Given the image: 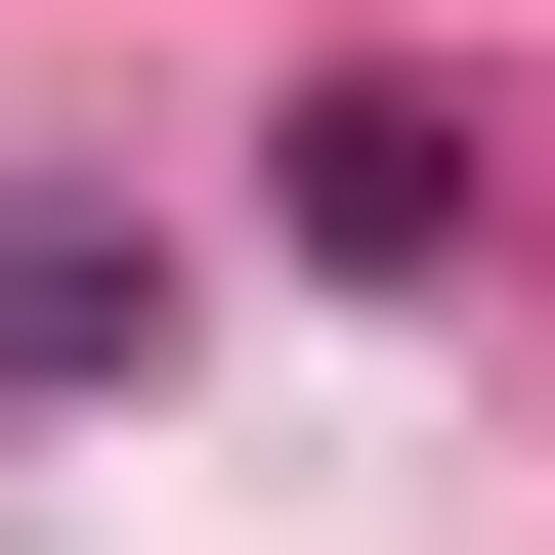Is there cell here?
I'll list each match as a JSON object with an SVG mask.
<instances>
[{"label": "cell", "mask_w": 555, "mask_h": 555, "mask_svg": "<svg viewBox=\"0 0 555 555\" xmlns=\"http://www.w3.org/2000/svg\"><path fill=\"white\" fill-rule=\"evenodd\" d=\"M299 257H470V86H299Z\"/></svg>", "instance_id": "obj_1"}, {"label": "cell", "mask_w": 555, "mask_h": 555, "mask_svg": "<svg viewBox=\"0 0 555 555\" xmlns=\"http://www.w3.org/2000/svg\"><path fill=\"white\" fill-rule=\"evenodd\" d=\"M129 343V214H0V385H86Z\"/></svg>", "instance_id": "obj_2"}]
</instances>
